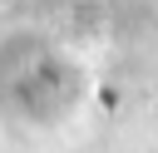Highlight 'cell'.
<instances>
[{
  "label": "cell",
  "instance_id": "obj_1",
  "mask_svg": "<svg viewBox=\"0 0 158 153\" xmlns=\"http://www.w3.org/2000/svg\"><path fill=\"white\" fill-rule=\"evenodd\" d=\"M79 94L84 74L44 44H20L0 64V104L25 123H59L79 104Z\"/></svg>",
  "mask_w": 158,
  "mask_h": 153
}]
</instances>
